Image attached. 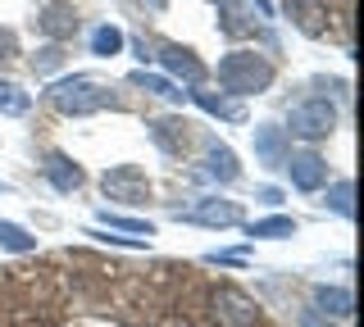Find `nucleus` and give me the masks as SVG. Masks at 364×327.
Here are the masks:
<instances>
[{"instance_id":"1a4fd4ad","label":"nucleus","mask_w":364,"mask_h":327,"mask_svg":"<svg viewBox=\"0 0 364 327\" xmlns=\"http://www.w3.org/2000/svg\"><path fill=\"white\" fill-rule=\"evenodd\" d=\"M155 60L164 64V69L173 73V77H187L191 87H200V82H205V64H200V60H196V55H191L187 46H159Z\"/></svg>"},{"instance_id":"9b49d317","label":"nucleus","mask_w":364,"mask_h":327,"mask_svg":"<svg viewBox=\"0 0 364 327\" xmlns=\"http://www.w3.org/2000/svg\"><path fill=\"white\" fill-rule=\"evenodd\" d=\"M37 28L46 32V37L64 41V37H73V32H77V9L64 5V0H55V5H46L41 14H37Z\"/></svg>"},{"instance_id":"b1692460","label":"nucleus","mask_w":364,"mask_h":327,"mask_svg":"<svg viewBox=\"0 0 364 327\" xmlns=\"http://www.w3.org/2000/svg\"><path fill=\"white\" fill-rule=\"evenodd\" d=\"M64 60H68L64 46H60V41H50V46H41L37 55H32V73H37V77H50V73L64 69Z\"/></svg>"},{"instance_id":"7ed1b4c3","label":"nucleus","mask_w":364,"mask_h":327,"mask_svg":"<svg viewBox=\"0 0 364 327\" xmlns=\"http://www.w3.org/2000/svg\"><path fill=\"white\" fill-rule=\"evenodd\" d=\"M282 132H291V137H301V141H323V137H333L337 132V105L333 100H301V105H291V114H287V128Z\"/></svg>"},{"instance_id":"f03ea898","label":"nucleus","mask_w":364,"mask_h":327,"mask_svg":"<svg viewBox=\"0 0 364 327\" xmlns=\"http://www.w3.org/2000/svg\"><path fill=\"white\" fill-rule=\"evenodd\" d=\"M214 73H219V87L228 96H259L273 87V64L255 50H228Z\"/></svg>"},{"instance_id":"dca6fc26","label":"nucleus","mask_w":364,"mask_h":327,"mask_svg":"<svg viewBox=\"0 0 364 327\" xmlns=\"http://www.w3.org/2000/svg\"><path fill=\"white\" fill-rule=\"evenodd\" d=\"M0 250H9V255H32V250H37V236H32L28 228H18V223L0 218Z\"/></svg>"},{"instance_id":"cd10ccee","label":"nucleus","mask_w":364,"mask_h":327,"mask_svg":"<svg viewBox=\"0 0 364 327\" xmlns=\"http://www.w3.org/2000/svg\"><path fill=\"white\" fill-rule=\"evenodd\" d=\"M250 5H255L259 14H273V5H269V0H250Z\"/></svg>"},{"instance_id":"6e6552de","label":"nucleus","mask_w":364,"mask_h":327,"mask_svg":"<svg viewBox=\"0 0 364 327\" xmlns=\"http://www.w3.org/2000/svg\"><path fill=\"white\" fill-rule=\"evenodd\" d=\"M41 173H46V182H50L55 191H64V196H73V191L87 182V177H82V168L68 160L64 150H50V155H46V160H41Z\"/></svg>"},{"instance_id":"a878e982","label":"nucleus","mask_w":364,"mask_h":327,"mask_svg":"<svg viewBox=\"0 0 364 327\" xmlns=\"http://www.w3.org/2000/svg\"><path fill=\"white\" fill-rule=\"evenodd\" d=\"M259 200H264V205H278L282 191H278V187H259Z\"/></svg>"},{"instance_id":"c85d7f7f","label":"nucleus","mask_w":364,"mask_h":327,"mask_svg":"<svg viewBox=\"0 0 364 327\" xmlns=\"http://www.w3.org/2000/svg\"><path fill=\"white\" fill-rule=\"evenodd\" d=\"M0 191H9V182H0Z\"/></svg>"},{"instance_id":"5701e85b","label":"nucleus","mask_w":364,"mask_h":327,"mask_svg":"<svg viewBox=\"0 0 364 327\" xmlns=\"http://www.w3.org/2000/svg\"><path fill=\"white\" fill-rule=\"evenodd\" d=\"M28 109H32V96L23 92V87H14V82H5V77H0V114L18 118V114H28Z\"/></svg>"},{"instance_id":"f8f14e48","label":"nucleus","mask_w":364,"mask_h":327,"mask_svg":"<svg viewBox=\"0 0 364 327\" xmlns=\"http://www.w3.org/2000/svg\"><path fill=\"white\" fill-rule=\"evenodd\" d=\"M210 182H219V187H228V182H237L242 177V164H237V155L228 150V145H210L205 150V168H200Z\"/></svg>"},{"instance_id":"412c9836","label":"nucleus","mask_w":364,"mask_h":327,"mask_svg":"<svg viewBox=\"0 0 364 327\" xmlns=\"http://www.w3.org/2000/svg\"><path fill=\"white\" fill-rule=\"evenodd\" d=\"M100 228H114V232H132V236H146L151 241L155 228L146 218H128V214H114V209H100Z\"/></svg>"},{"instance_id":"aec40b11","label":"nucleus","mask_w":364,"mask_h":327,"mask_svg":"<svg viewBox=\"0 0 364 327\" xmlns=\"http://www.w3.org/2000/svg\"><path fill=\"white\" fill-rule=\"evenodd\" d=\"M128 82L141 87V92H151V96H164V100H178V96H182L178 87H173V77H159V73H146V69L128 73Z\"/></svg>"},{"instance_id":"423d86ee","label":"nucleus","mask_w":364,"mask_h":327,"mask_svg":"<svg viewBox=\"0 0 364 327\" xmlns=\"http://www.w3.org/2000/svg\"><path fill=\"white\" fill-rule=\"evenodd\" d=\"M214 318H219V327H255L259 309H255V300H250L246 291L219 287L214 291Z\"/></svg>"},{"instance_id":"0eeeda50","label":"nucleus","mask_w":364,"mask_h":327,"mask_svg":"<svg viewBox=\"0 0 364 327\" xmlns=\"http://www.w3.org/2000/svg\"><path fill=\"white\" fill-rule=\"evenodd\" d=\"M178 218L200 223V228H237V223H242V205H237V200H223V196H205L191 209H178Z\"/></svg>"},{"instance_id":"39448f33","label":"nucleus","mask_w":364,"mask_h":327,"mask_svg":"<svg viewBox=\"0 0 364 327\" xmlns=\"http://www.w3.org/2000/svg\"><path fill=\"white\" fill-rule=\"evenodd\" d=\"M282 168H287V177H291V187L296 191H318V187H328V160L318 150H287V160H282Z\"/></svg>"},{"instance_id":"ddd939ff","label":"nucleus","mask_w":364,"mask_h":327,"mask_svg":"<svg viewBox=\"0 0 364 327\" xmlns=\"http://www.w3.org/2000/svg\"><path fill=\"white\" fill-rule=\"evenodd\" d=\"M314 314H323V318H350L355 314V296L346 287H314Z\"/></svg>"},{"instance_id":"9d476101","label":"nucleus","mask_w":364,"mask_h":327,"mask_svg":"<svg viewBox=\"0 0 364 327\" xmlns=\"http://www.w3.org/2000/svg\"><path fill=\"white\" fill-rule=\"evenodd\" d=\"M282 9L291 14V23L305 32V37H323L328 32V9L318 0H282Z\"/></svg>"},{"instance_id":"bb28decb","label":"nucleus","mask_w":364,"mask_h":327,"mask_svg":"<svg viewBox=\"0 0 364 327\" xmlns=\"http://www.w3.org/2000/svg\"><path fill=\"white\" fill-rule=\"evenodd\" d=\"M301 327H318V314L310 309V314H305V318H301Z\"/></svg>"},{"instance_id":"4be33fe9","label":"nucleus","mask_w":364,"mask_h":327,"mask_svg":"<svg viewBox=\"0 0 364 327\" xmlns=\"http://www.w3.org/2000/svg\"><path fill=\"white\" fill-rule=\"evenodd\" d=\"M191 100L205 109V114H219V118H242V105L237 100H228V96H214V92H191Z\"/></svg>"},{"instance_id":"20e7f679","label":"nucleus","mask_w":364,"mask_h":327,"mask_svg":"<svg viewBox=\"0 0 364 327\" xmlns=\"http://www.w3.org/2000/svg\"><path fill=\"white\" fill-rule=\"evenodd\" d=\"M100 191H105L109 200H123V205H141V200H151V177L136 164H119V168H105Z\"/></svg>"},{"instance_id":"f3484780","label":"nucleus","mask_w":364,"mask_h":327,"mask_svg":"<svg viewBox=\"0 0 364 327\" xmlns=\"http://www.w3.org/2000/svg\"><path fill=\"white\" fill-rule=\"evenodd\" d=\"M246 236H259V241H282V236H296V218H287V214H273V218L250 223Z\"/></svg>"},{"instance_id":"6ab92c4d","label":"nucleus","mask_w":364,"mask_h":327,"mask_svg":"<svg viewBox=\"0 0 364 327\" xmlns=\"http://www.w3.org/2000/svg\"><path fill=\"white\" fill-rule=\"evenodd\" d=\"M123 41H128V37H123L114 23H100L96 32H91V55H100V60H114V55L123 50Z\"/></svg>"},{"instance_id":"f257e3e1","label":"nucleus","mask_w":364,"mask_h":327,"mask_svg":"<svg viewBox=\"0 0 364 327\" xmlns=\"http://www.w3.org/2000/svg\"><path fill=\"white\" fill-rule=\"evenodd\" d=\"M46 100H50L60 114L68 118H87V114H100L105 105H114L109 87L91 73H73V77H60V82L46 87Z\"/></svg>"},{"instance_id":"2eb2a0df","label":"nucleus","mask_w":364,"mask_h":327,"mask_svg":"<svg viewBox=\"0 0 364 327\" xmlns=\"http://www.w3.org/2000/svg\"><path fill=\"white\" fill-rule=\"evenodd\" d=\"M287 150H291V145H287V132H282V128H255V155L264 164H282Z\"/></svg>"},{"instance_id":"4468645a","label":"nucleus","mask_w":364,"mask_h":327,"mask_svg":"<svg viewBox=\"0 0 364 327\" xmlns=\"http://www.w3.org/2000/svg\"><path fill=\"white\" fill-rule=\"evenodd\" d=\"M191 123L187 118H155L151 123V137H155V145L159 150H168V155H182V145H187V137H191Z\"/></svg>"},{"instance_id":"393cba45","label":"nucleus","mask_w":364,"mask_h":327,"mask_svg":"<svg viewBox=\"0 0 364 327\" xmlns=\"http://www.w3.org/2000/svg\"><path fill=\"white\" fill-rule=\"evenodd\" d=\"M210 264H246V250H219L210 255Z\"/></svg>"},{"instance_id":"a211bd4d","label":"nucleus","mask_w":364,"mask_h":327,"mask_svg":"<svg viewBox=\"0 0 364 327\" xmlns=\"http://www.w3.org/2000/svg\"><path fill=\"white\" fill-rule=\"evenodd\" d=\"M333 214H341V218H355V182L350 177H341V182L328 187V200H323Z\"/></svg>"}]
</instances>
